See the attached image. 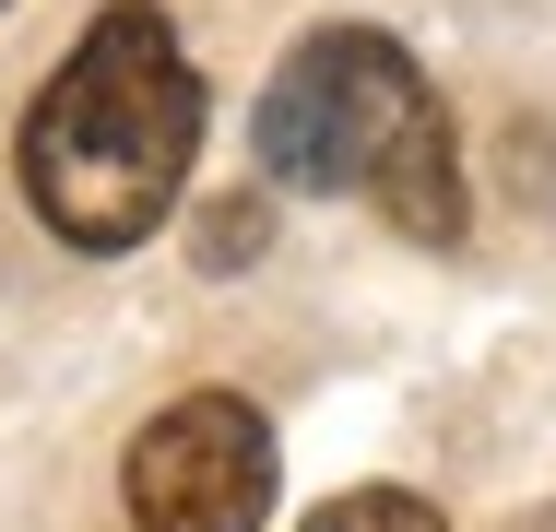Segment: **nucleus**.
<instances>
[{
  "label": "nucleus",
  "mask_w": 556,
  "mask_h": 532,
  "mask_svg": "<svg viewBox=\"0 0 556 532\" xmlns=\"http://www.w3.org/2000/svg\"><path fill=\"white\" fill-rule=\"evenodd\" d=\"M273 426L237 391H190L130 438V521L142 532H261L273 521Z\"/></svg>",
  "instance_id": "7ed1b4c3"
},
{
  "label": "nucleus",
  "mask_w": 556,
  "mask_h": 532,
  "mask_svg": "<svg viewBox=\"0 0 556 532\" xmlns=\"http://www.w3.org/2000/svg\"><path fill=\"white\" fill-rule=\"evenodd\" d=\"M261 166L285 190H367L415 249L462 237V154L427 96V72L379 36V24H332L308 36L273 84H261Z\"/></svg>",
  "instance_id": "f03ea898"
},
{
  "label": "nucleus",
  "mask_w": 556,
  "mask_h": 532,
  "mask_svg": "<svg viewBox=\"0 0 556 532\" xmlns=\"http://www.w3.org/2000/svg\"><path fill=\"white\" fill-rule=\"evenodd\" d=\"M261 237H273V213H261V202H214V213H202V273H249Z\"/></svg>",
  "instance_id": "39448f33"
},
{
  "label": "nucleus",
  "mask_w": 556,
  "mask_h": 532,
  "mask_svg": "<svg viewBox=\"0 0 556 532\" xmlns=\"http://www.w3.org/2000/svg\"><path fill=\"white\" fill-rule=\"evenodd\" d=\"M308 532H450L427 497H403V485H355V497H332Z\"/></svg>",
  "instance_id": "20e7f679"
},
{
  "label": "nucleus",
  "mask_w": 556,
  "mask_h": 532,
  "mask_svg": "<svg viewBox=\"0 0 556 532\" xmlns=\"http://www.w3.org/2000/svg\"><path fill=\"white\" fill-rule=\"evenodd\" d=\"M202 154V72L178 60V24L154 0H118L84 24L60 84L24 106V202L60 225V249H142Z\"/></svg>",
  "instance_id": "f257e3e1"
},
{
  "label": "nucleus",
  "mask_w": 556,
  "mask_h": 532,
  "mask_svg": "<svg viewBox=\"0 0 556 532\" xmlns=\"http://www.w3.org/2000/svg\"><path fill=\"white\" fill-rule=\"evenodd\" d=\"M521 532H556V521H521Z\"/></svg>",
  "instance_id": "423d86ee"
}]
</instances>
